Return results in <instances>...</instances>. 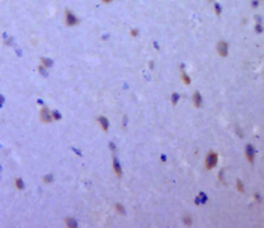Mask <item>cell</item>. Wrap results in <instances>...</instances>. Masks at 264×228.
<instances>
[{
    "mask_svg": "<svg viewBox=\"0 0 264 228\" xmlns=\"http://www.w3.org/2000/svg\"><path fill=\"white\" fill-rule=\"evenodd\" d=\"M217 163V156L216 154H208V157H207V168H213L214 165Z\"/></svg>",
    "mask_w": 264,
    "mask_h": 228,
    "instance_id": "1",
    "label": "cell"
},
{
    "mask_svg": "<svg viewBox=\"0 0 264 228\" xmlns=\"http://www.w3.org/2000/svg\"><path fill=\"white\" fill-rule=\"evenodd\" d=\"M227 50H228V45H227V42L220 41V42L217 44V52H219L220 55H223V56H225V55H227Z\"/></svg>",
    "mask_w": 264,
    "mask_h": 228,
    "instance_id": "2",
    "label": "cell"
},
{
    "mask_svg": "<svg viewBox=\"0 0 264 228\" xmlns=\"http://www.w3.org/2000/svg\"><path fill=\"white\" fill-rule=\"evenodd\" d=\"M77 23V18L74 14H71V12H67V24L68 26H74V24Z\"/></svg>",
    "mask_w": 264,
    "mask_h": 228,
    "instance_id": "3",
    "label": "cell"
},
{
    "mask_svg": "<svg viewBox=\"0 0 264 228\" xmlns=\"http://www.w3.org/2000/svg\"><path fill=\"white\" fill-rule=\"evenodd\" d=\"M41 118H42V121H45V122H50V121H51L50 113H48L47 109H42V110H41Z\"/></svg>",
    "mask_w": 264,
    "mask_h": 228,
    "instance_id": "4",
    "label": "cell"
},
{
    "mask_svg": "<svg viewBox=\"0 0 264 228\" xmlns=\"http://www.w3.org/2000/svg\"><path fill=\"white\" fill-rule=\"evenodd\" d=\"M247 157H249L250 162L254 160V151H252V147H250V145H247Z\"/></svg>",
    "mask_w": 264,
    "mask_h": 228,
    "instance_id": "5",
    "label": "cell"
},
{
    "mask_svg": "<svg viewBox=\"0 0 264 228\" xmlns=\"http://www.w3.org/2000/svg\"><path fill=\"white\" fill-rule=\"evenodd\" d=\"M193 100H195V103H196V106H199V94H195V97H193Z\"/></svg>",
    "mask_w": 264,
    "mask_h": 228,
    "instance_id": "6",
    "label": "cell"
},
{
    "mask_svg": "<svg viewBox=\"0 0 264 228\" xmlns=\"http://www.w3.org/2000/svg\"><path fill=\"white\" fill-rule=\"evenodd\" d=\"M104 2H106V3H109V2H112V0H104Z\"/></svg>",
    "mask_w": 264,
    "mask_h": 228,
    "instance_id": "7",
    "label": "cell"
}]
</instances>
